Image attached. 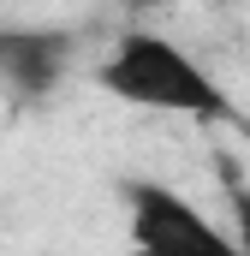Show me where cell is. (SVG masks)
I'll list each match as a JSON object with an SVG mask.
<instances>
[{"label": "cell", "mask_w": 250, "mask_h": 256, "mask_svg": "<svg viewBox=\"0 0 250 256\" xmlns=\"http://www.w3.org/2000/svg\"><path fill=\"white\" fill-rule=\"evenodd\" d=\"M96 84L143 114H173V120H232V102L220 90V78L190 54L185 42L161 36V30H125L108 48V60L96 66Z\"/></svg>", "instance_id": "obj_1"}, {"label": "cell", "mask_w": 250, "mask_h": 256, "mask_svg": "<svg viewBox=\"0 0 250 256\" xmlns=\"http://www.w3.org/2000/svg\"><path fill=\"white\" fill-rule=\"evenodd\" d=\"M120 202H125L131 256H238L226 226H214L185 191H173L161 179L120 185Z\"/></svg>", "instance_id": "obj_2"}, {"label": "cell", "mask_w": 250, "mask_h": 256, "mask_svg": "<svg viewBox=\"0 0 250 256\" xmlns=\"http://www.w3.org/2000/svg\"><path fill=\"white\" fill-rule=\"evenodd\" d=\"M66 42L60 30H12L0 24V90L6 96H48L66 72Z\"/></svg>", "instance_id": "obj_3"}, {"label": "cell", "mask_w": 250, "mask_h": 256, "mask_svg": "<svg viewBox=\"0 0 250 256\" xmlns=\"http://www.w3.org/2000/svg\"><path fill=\"white\" fill-rule=\"evenodd\" d=\"M232 244H238V256H250V185H238L232 191Z\"/></svg>", "instance_id": "obj_4"}]
</instances>
